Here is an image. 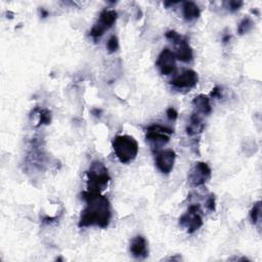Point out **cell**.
Wrapping results in <instances>:
<instances>
[{
    "label": "cell",
    "instance_id": "21",
    "mask_svg": "<svg viewBox=\"0 0 262 262\" xmlns=\"http://www.w3.org/2000/svg\"><path fill=\"white\" fill-rule=\"evenodd\" d=\"M228 9L230 10V11H232V12H234V11H236V10H238L242 6H243V2L242 1H236V0H232V1H229L228 3Z\"/></svg>",
    "mask_w": 262,
    "mask_h": 262
},
{
    "label": "cell",
    "instance_id": "2",
    "mask_svg": "<svg viewBox=\"0 0 262 262\" xmlns=\"http://www.w3.org/2000/svg\"><path fill=\"white\" fill-rule=\"evenodd\" d=\"M87 174V190L91 192H101L103 191L111 180L107 168L100 161H93Z\"/></svg>",
    "mask_w": 262,
    "mask_h": 262
},
{
    "label": "cell",
    "instance_id": "16",
    "mask_svg": "<svg viewBox=\"0 0 262 262\" xmlns=\"http://www.w3.org/2000/svg\"><path fill=\"white\" fill-rule=\"evenodd\" d=\"M254 27V21L250 17H244L237 27V33L239 35H245L250 32Z\"/></svg>",
    "mask_w": 262,
    "mask_h": 262
},
{
    "label": "cell",
    "instance_id": "10",
    "mask_svg": "<svg viewBox=\"0 0 262 262\" xmlns=\"http://www.w3.org/2000/svg\"><path fill=\"white\" fill-rule=\"evenodd\" d=\"M175 159H176V154L173 149L168 148V149L159 150L157 151L156 158H155L156 166L163 174H169L173 170Z\"/></svg>",
    "mask_w": 262,
    "mask_h": 262
},
{
    "label": "cell",
    "instance_id": "11",
    "mask_svg": "<svg viewBox=\"0 0 262 262\" xmlns=\"http://www.w3.org/2000/svg\"><path fill=\"white\" fill-rule=\"evenodd\" d=\"M199 82V76L193 70H185L170 81L171 85L178 89L193 88Z\"/></svg>",
    "mask_w": 262,
    "mask_h": 262
},
{
    "label": "cell",
    "instance_id": "19",
    "mask_svg": "<svg viewBox=\"0 0 262 262\" xmlns=\"http://www.w3.org/2000/svg\"><path fill=\"white\" fill-rule=\"evenodd\" d=\"M106 48L108 50L110 53H114L116 52L118 49H119V40H118V37L113 35L108 40H107V43H106Z\"/></svg>",
    "mask_w": 262,
    "mask_h": 262
},
{
    "label": "cell",
    "instance_id": "18",
    "mask_svg": "<svg viewBox=\"0 0 262 262\" xmlns=\"http://www.w3.org/2000/svg\"><path fill=\"white\" fill-rule=\"evenodd\" d=\"M51 122V112L49 110L43 108L39 112V124L40 125H49Z\"/></svg>",
    "mask_w": 262,
    "mask_h": 262
},
{
    "label": "cell",
    "instance_id": "5",
    "mask_svg": "<svg viewBox=\"0 0 262 262\" xmlns=\"http://www.w3.org/2000/svg\"><path fill=\"white\" fill-rule=\"evenodd\" d=\"M165 36L167 39L172 41L176 47V50L174 52L176 59L183 62H189L192 59L193 57L192 49L189 46L187 39L184 36L178 34L175 31H168L165 34Z\"/></svg>",
    "mask_w": 262,
    "mask_h": 262
},
{
    "label": "cell",
    "instance_id": "12",
    "mask_svg": "<svg viewBox=\"0 0 262 262\" xmlns=\"http://www.w3.org/2000/svg\"><path fill=\"white\" fill-rule=\"evenodd\" d=\"M130 252L132 256L135 258H146L148 256V247L145 237H143L142 235L134 236L130 244Z\"/></svg>",
    "mask_w": 262,
    "mask_h": 262
},
{
    "label": "cell",
    "instance_id": "13",
    "mask_svg": "<svg viewBox=\"0 0 262 262\" xmlns=\"http://www.w3.org/2000/svg\"><path fill=\"white\" fill-rule=\"evenodd\" d=\"M205 129V122H204V116L192 112L189 118V123L186 126V133L189 136H194L203 132Z\"/></svg>",
    "mask_w": 262,
    "mask_h": 262
},
{
    "label": "cell",
    "instance_id": "7",
    "mask_svg": "<svg viewBox=\"0 0 262 262\" xmlns=\"http://www.w3.org/2000/svg\"><path fill=\"white\" fill-rule=\"evenodd\" d=\"M118 13L113 9H104L99 14V19L95 23L90 31V36L94 39L101 37L105 31L111 29L116 23Z\"/></svg>",
    "mask_w": 262,
    "mask_h": 262
},
{
    "label": "cell",
    "instance_id": "6",
    "mask_svg": "<svg viewBox=\"0 0 262 262\" xmlns=\"http://www.w3.org/2000/svg\"><path fill=\"white\" fill-rule=\"evenodd\" d=\"M200 205H190L187 211L179 218V224L188 233H193L203 226V218Z\"/></svg>",
    "mask_w": 262,
    "mask_h": 262
},
{
    "label": "cell",
    "instance_id": "24",
    "mask_svg": "<svg viewBox=\"0 0 262 262\" xmlns=\"http://www.w3.org/2000/svg\"><path fill=\"white\" fill-rule=\"evenodd\" d=\"M230 38H231V36H230L229 34H225V35L222 37L223 43H227V42L230 40Z\"/></svg>",
    "mask_w": 262,
    "mask_h": 262
},
{
    "label": "cell",
    "instance_id": "9",
    "mask_svg": "<svg viewBox=\"0 0 262 262\" xmlns=\"http://www.w3.org/2000/svg\"><path fill=\"white\" fill-rule=\"evenodd\" d=\"M156 66L162 75L168 76L175 72L176 70V56L172 50L165 48L159 54Z\"/></svg>",
    "mask_w": 262,
    "mask_h": 262
},
{
    "label": "cell",
    "instance_id": "20",
    "mask_svg": "<svg viewBox=\"0 0 262 262\" xmlns=\"http://www.w3.org/2000/svg\"><path fill=\"white\" fill-rule=\"evenodd\" d=\"M206 208L210 211V212H213L215 211L216 209V198H215V194L213 193H210L206 200Z\"/></svg>",
    "mask_w": 262,
    "mask_h": 262
},
{
    "label": "cell",
    "instance_id": "1",
    "mask_svg": "<svg viewBox=\"0 0 262 262\" xmlns=\"http://www.w3.org/2000/svg\"><path fill=\"white\" fill-rule=\"evenodd\" d=\"M82 198L86 202V207L81 212L79 227L98 226L105 228L112 218V209L108 199L101 192L83 191Z\"/></svg>",
    "mask_w": 262,
    "mask_h": 262
},
{
    "label": "cell",
    "instance_id": "17",
    "mask_svg": "<svg viewBox=\"0 0 262 262\" xmlns=\"http://www.w3.org/2000/svg\"><path fill=\"white\" fill-rule=\"evenodd\" d=\"M250 218L253 224H257L260 222V219H261V202L260 201L256 202L253 205L250 211Z\"/></svg>",
    "mask_w": 262,
    "mask_h": 262
},
{
    "label": "cell",
    "instance_id": "14",
    "mask_svg": "<svg viewBox=\"0 0 262 262\" xmlns=\"http://www.w3.org/2000/svg\"><path fill=\"white\" fill-rule=\"evenodd\" d=\"M191 104L193 106V112H195L204 117L210 115L212 112L210 98L205 94H200V95L195 96L192 99Z\"/></svg>",
    "mask_w": 262,
    "mask_h": 262
},
{
    "label": "cell",
    "instance_id": "22",
    "mask_svg": "<svg viewBox=\"0 0 262 262\" xmlns=\"http://www.w3.org/2000/svg\"><path fill=\"white\" fill-rule=\"evenodd\" d=\"M166 115L170 121H175L178 118V113L174 107H169L166 112Z\"/></svg>",
    "mask_w": 262,
    "mask_h": 262
},
{
    "label": "cell",
    "instance_id": "25",
    "mask_svg": "<svg viewBox=\"0 0 262 262\" xmlns=\"http://www.w3.org/2000/svg\"><path fill=\"white\" fill-rule=\"evenodd\" d=\"M41 12H42V16H43V17H45V16H47V15H48V12H47L46 10H44L43 8L41 9Z\"/></svg>",
    "mask_w": 262,
    "mask_h": 262
},
{
    "label": "cell",
    "instance_id": "4",
    "mask_svg": "<svg viewBox=\"0 0 262 262\" xmlns=\"http://www.w3.org/2000/svg\"><path fill=\"white\" fill-rule=\"evenodd\" d=\"M171 134H173V129L159 124H154L147 127L145 139L152 150H158L169 142Z\"/></svg>",
    "mask_w": 262,
    "mask_h": 262
},
{
    "label": "cell",
    "instance_id": "23",
    "mask_svg": "<svg viewBox=\"0 0 262 262\" xmlns=\"http://www.w3.org/2000/svg\"><path fill=\"white\" fill-rule=\"evenodd\" d=\"M222 95V89L219 87V86H216L212 89L211 93H210V96L211 97H214V98H220Z\"/></svg>",
    "mask_w": 262,
    "mask_h": 262
},
{
    "label": "cell",
    "instance_id": "3",
    "mask_svg": "<svg viewBox=\"0 0 262 262\" xmlns=\"http://www.w3.org/2000/svg\"><path fill=\"white\" fill-rule=\"evenodd\" d=\"M112 144L118 160L123 164L132 162L138 154V143L133 136L117 135Z\"/></svg>",
    "mask_w": 262,
    "mask_h": 262
},
{
    "label": "cell",
    "instance_id": "8",
    "mask_svg": "<svg viewBox=\"0 0 262 262\" xmlns=\"http://www.w3.org/2000/svg\"><path fill=\"white\" fill-rule=\"evenodd\" d=\"M212 170L209 165L205 162H198L189 170L187 175V180L190 186L199 187L207 183L211 178Z\"/></svg>",
    "mask_w": 262,
    "mask_h": 262
},
{
    "label": "cell",
    "instance_id": "15",
    "mask_svg": "<svg viewBox=\"0 0 262 262\" xmlns=\"http://www.w3.org/2000/svg\"><path fill=\"white\" fill-rule=\"evenodd\" d=\"M182 12H183L184 19L187 20V21H191V20L198 19L200 17V15H201V10H200L199 6L194 2H192V1L183 2Z\"/></svg>",
    "mask_w": 262,
    "mask_h": 262
}]
</instances>
